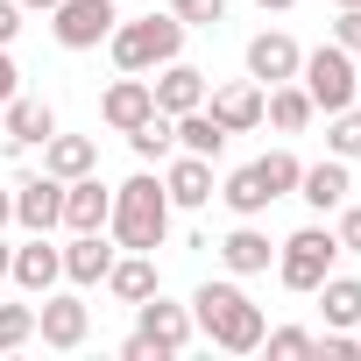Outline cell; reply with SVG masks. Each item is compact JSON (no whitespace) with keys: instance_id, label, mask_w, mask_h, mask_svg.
Here are the masks:
<instances>
[{"instance_id":"obj_12","label":"cell","mask_w":361,"mask_h":361,"mask_svg":"<svg viewBox=\"0 0 361 361\" xmlns=\"http://www.w3.org/2000/svg\"><path fill=\"white\" fill-rule=\"evenodd\" d=\"M106 213H114V185H99V170H85V177H71L64 185V234H99L106 227Z\"/></svg>"},{"instance_id":"obj_7","label":"cell","mask_w":361,"mask_h":361,"mask_svg":"<svg viewBox=\"0 0 361 361\" xmlns=\"http://www.w3.org/2000/svg\"><path fill=\"white\" fill-rule=\"evenodd\" d=\"M36 333H43V347L71 354V347H85V333H92V305H85L78 290H43V305H36Z\"/></svg>"},{"instance_id":"obj_19","label":"cell","mask_w":361,"mask_h":361,"mask_svg":"<svg viewBox=\"0 0 361 361\" xmlns=\"http://www.w3.org/2000/svg\"><path fill=\"white\" fill-rule=\"evenodd\" d=\"M347 192H354V177H347V163H340V156L305 163V177H298V199H305L312 213H340V206H347Z\"/></svg>"},{"instance_id":"obj_41","label":"cell","mask_w":361,"mask_h":361,"mask_svg":"<svg viewBox=\"0 0 361 361\" xmlns=\"http://www.w3.org/2000/svg\"><path fill=\"white\" fill-rule=\"evenodd\" d=\"M8 262H15V248H8V241H0V283H8Z\"/></svg>"},{"instance_id":"obj_3","label":"cell","mask_w":361,"mask_h":361,"mask_svg":"<svg viewBox=\"0 0 361 361\" xmlns=\"http://www.w3.org/2000/svg\"><path fill=\"white\" fill-rule=\"evenodd\" d=\"M106 50H114V64L121 71H163L170 57H185V22H177L170 8L163 15H142V22H114V36H106Z\"/></svg>"},{"instance_id":"obj_14","label":"cell","mask_w":361,"mask_h":361,"mask_svg":"<svg viewBox=\"0 0 361 361\" xmlns=\"http://www.w3.org/2000/svg\"><path fill=\"white\" fill-rule=\"evenodd\" d=\"M149 114H156V92H149V78H142V71H121V78L106 85V99H99V121H106L114 135L142 128Z\"/></svg>"},{"instance_id":"obj_37","label":"cell","mask_w":361,"mask_h":361,"mask_svg":"<svg viewBox=\"0 0 361 361\" xmlns=\"http://www.w3.org/2000/svg\"><path fill=\"white\" fill-rule=\"evenodd\" d=\"M15 92H22V71H15V57H8V50H0V106H8Z\"/></svg>"},{"instance_id":"obj_1","label":"cell","mask_w":361,"mask_h":361,"mask_svg":"<svg viewBox=\"0 0 361 361\" xmlns=\"http://www.w3.org/2000/svg\"><path fill=\"white\" fill-rule=\"evenodd\" d=\"M170 192H163V177L142 163L128 185H114V213H106V234H114V248H142V255H156L163 248V234H170Z\"/></svg>"},{"instance_id":"obj_30","label":"cell","mask_w":361,"mask_h":361,"mask_svg":"<svg viewBox=\"0 0 361 361\" xmlns=\"http://www.w3.org/2000/svg\"><path fill=\"white\" fill-rule=\"evenodd\" d=\"M36 340V305H0V354Z\"/></svg>"},{"instance_id":"obj_2","label":"cell","mask_w":361,"mask_h":361,"mask_svg":"<svg viewBox=\"0 0 361 361\" xmlns=\"http://www.w3.org/2000/svg\"><path fill=\"white\" fill-rule=\"evenodd\" d=\"M192 326L213 340V347H227V354H255L262 347V305L234 283V276H220V283H199L192 290Z\"/></svg>"},{"instance_id":"obj_15","label":"cell","mask_w":361,"mask_h":361,"mask_svg":"<svg viewBox=\"0 0 361 361\" xmlns=\"http://www.w3.org/2000/svg\"><path fill=\"white\" fill-rule=\"evenodd\" d=\"M0 128H8V149H43V142L57 135V106H50V99L15 92L8 106H0Z\"/></svg>"},{"instance_id":"obj_39","label":"cell","mask_w":361,"mask_h":361,"mask_svg":"<svg viewBox=\"0 0 361 361\" xmlns=\"http://www.w3.org/2000/svg\"><path fill=\"white\" fill-rule=\"evenodd\" d=\"M255 8H262V15H283V8H298V0H255Z\"/></svg>"},{"instance_id":"obj_13","label":"cell","mask_w":361,"mask_h":361,"mask_svg":"<svg viewBox=\"0 0 361 361\" xmlns=\"http://www.w3.org/2000/svg\"><path fill=\"white\" fill-rule=\"evenodd\" d=\"M298 64H305V50L283 36V29H262V36H248V78L269 92V85H283V78H298Z\"/></svg>"},{"instance_id":"obj_21","label":"cell","mask_w":361,"mask_h":361,"mask_svg":"<svg viewBox=\"0 0 361 361\" xmlns=\"http://www.w3.org/2000/svg\"><path fill=\"white\" fill-rule=\"evenodd\" d=\"M312 114H319V106H312V92H305L298 78H283V85H269V92H262V121H269L276 135H305V128H312Z\"/></svg>"},{"instance_id":"obj_4","label":"cell","mask_w":361,"mask_h":361,"mask_svg":"<svg viewBox=\"0 0 361 361\" xmlns=\"http://www.w3.org/2000/svg\"><path fill=\"white\" fill-rule=\"evenodd\" d=\"M333 262H340L333 227H298V234L276 248V276H283V290H298V298H312V290L333 276Z\"/></svg>"},{"instance_id":"obj_22","label":"cell","mask_w":361,"mask_h":361,"mask_svg":"<svg viewBox=\"0 0 361 361\" xmlns=\"http://www.w3.org/2000/svg\"><path fill=\"white\" fill-rule=\"evenodd\" d=\"M220 262H227V276H262V269L276 262V248H269V234H262L255 220H241V227L220 241Z\"/></svg>"},{"instance_id":"obj_8","label":"cell","mask_w":361,"mask_h":361,"mask_svg":"<svg viewBox=\"0 0 361 361\" xmlns=\"http://www.w3.org/2000/svg\"><path fill=\"white\" fill-rule=\"evenodd\" d=\"M8 283H15L22 298L57 290V283H64V248H50V234H29V241L15 248V262H8Z\"/></svg>"},{"instance_id":"obj_32","label":"cell","mask_w":361,"mask_h":361,"mask_svg":"<svg viewBox=\"0 0 361 361\" xmlns=\"http://www.w3.org/2000/svg\"><path fill=\"white\" fill-rule=\"evenodd\" d=\"M262 347H269V354H319V333H305V326H276V333H262Z\"/></svg>"},{"instance_id":"obj_11","label":"cell","mask_w":361,"mask_h":361,"mask_svg":"<svg viewBox=\"0 0 361 361\" xmlns=\"http://www.w3.org/2000/svg\"><path fill=\"white\" fill-rule=\"evenodd\" d=\"M163 192L170 206H213V156H192V149H170L163 156Z\"/></svg>"},{"instance_id":"obj_34","label":"cell","mask_w":361,"mask_h":361,"mask_svg":"<svg viewBox=\"0 0 361 361\" xmlns=\"http://www.w3.org/2000/svg\"><path fill=\"white\" fill-rule=\"evenodd\" d=\"M340 255H361V206H340V227H333Z\"/></svg>"},{"instance_id":"obj_33","label":"cell","mask_w":361,"mask_h":361,"mask_svg":"<svg viewBox=\"0 0 361 361\" xmlns=\"http://www.w3.org/2000/svg\"><path fill=\"white\" fill-rule=\"evenodd\" d=\"M326 43H340L347 57H361V8H340V22H333V36Z\"/></svg>"},{"instance_id":"obj_43","label":"cell","mask_w":361,"mask_h":361,"mask_svg":"<svg viewBox=\"0 0 361 361\" xmlns=\"http://www.w3.org/2000/svg\"><path fill=\"white\" fill-rule=\"evenodd\" d=\"M354 99H361V78H354Z\"/></svg>"},{"instance_id":"obj_40","label":"cell","mask_w":361,"mask_h":361,"mask_svg":"<svg viewBox=\"0 0 361 361\" xmlns=\"http://www.w3.org/2000/svg\"><path fill=\"white\" fill-rule=\"evenodd\" d=\"M57 8V0H22V15H50Z\"/></svg>"},{"instance_id":"obj_9","label":"cell","mask_w":361,"mask_h":361,"mask_svg":"<svg viewBox=\"0 0 361 361\" xmlns=\"http://www.w3.org/2000/svg\"><path fill=\"white\" fill-rule=\"evenodd\" d=\"M135 333H149L163 354H185L199 326H192V305H170V298L156 290V298H142V305H135Z\"/></svg>"},{"instance_id":"obj_24","label":"cell","mask_w":361,"mask_h":361,"mask_svg":"<svg viewBox=\"0 0 361 361\" xmlns=\"http://www.w3.org/2000/svg\"><path fill=\"white\" fill-rule=\"evenodd\" d=\"M312 298H319L326 326H340V333H354V326H361V276H340V269H333Z\"/></svg>"},{"instance_id":"obj_6","label":"cell","mask_w":361,"mask_h":361,"mask_svg":"<svg viewBox=\"0 0 361 361\" xmlns=\"http://www.w3.org/2000/svg\"><path fill=\"white\" fill-rule=\"evenodd\" d=\"M114 0H57L50 8V36L64 43V50H99L106 36H114Z\"/></svg>"},{"instance_id":"obj_18","label":"cell","mask_w":361,"mask_h":361,"mask_svg":"<svg viewBox=\"0 0 361 361\" xmlns=\"http://www.w3.org/2000/svg\"><path fill=\"white\" fill-rule=\"evenodd\" d=\"M206 114H213L227 135H248V128H262V85H255V78H234V85L206 92Z\"/></svg>"},{"instance_id":"obj_28","label":"cell","mask_w":361,"mask_h":361,"mask_svg":"<svg viewBox=\"0 0 361 361\" xmlns=\"http://www.w3.org/2000/svg\"><path fill=\"white\" fill-rule=\"evenodd\" d=\"M326 156H340V163L361 156V99L340 106V114H326Z\"/></svg>"},{"instance_id":"obj_25","label":"cell","mask_w":361,"mask_h":361,"mask_svg":"<svg viewBox=\"0 0 361 361\" xmlns=\"http://www.w3.org/2000/svg\"><path fill=\"white\" fill-rule=\"evenodd\" d=\"M220 199H227V213H234V220H262V213L276 206V199H269V185H262V170H255V163H241V170L227 177V185H220Z\"/></svg>"},{"instance_id":"obj_23","label":"cell","mask_w":361,"mask_h":361,"mask_svg":"<svg viewBox=\"0 0 361 361\" xmlns=\"http://www.w3.org/2000/svg\"><path fill=\"white\" fill-rule=\"evenodd\" d=\"M43 170L71 185V177L99 170V142H92V135H50V142H43Z\"/></svg>"},{"instance_id":"obj_10","label":"cell","mask_w":361,"mask_h":361,"mask_svg":"<svg viewBox=\"0 0 361 361\" xmlns=\"http://www.w3.org/2000/svg\"><path fill=\"white\" fill-rule=\"evenodd\" d=\"M57 220H64V177H50V170L22 177V185H15V227H29V234H50Z\"/></svg>"},{"instance_id":"obj_5","label":"cell","mask_w":361,"mask_h":361,"mask_svg":"<svg viewBox=\"0 0 361 361\" xmlns=\"http://www.w3.org/2000/svg\"><path fill=\"white\" fill-rule=\"evenodd\" d=\"M354 78H361V64H354L340 43H319V50H305V64H298V85L312 92V106H319V114L354 106Z\"/></svg>"},{"instance_id":"obj_29","label":"cell","mask_w":361,"mask_h":361,"mask_svg":"<svg viewBox=\"0 0 361 361\" xmlns=\"http://www.w3.org/2000/svg\"><path fill=\"white\" fill-rule=\"evenodd\" d=\"M255 170H262L269 199H290V192H298V177H305V163H298L290 149H269V156H255Z\"/></svg>"},{"instance_id":"obj_26","label":"cell","mask_w":361,"mask_h":361,"mask_svg":"<svg viewBox=\"0 0 361 361\" xmlns=\"http://www.w3.org/2000/svg\"><path fill=\"white\" fill-rule=\"evenodd\" d=\"M177 121V149H192V156H220L227 149V128L206 114V106H192V114H170Z\"/></svg>"},{"instance_id":"obj_16","label":"cell","mask_w":361,"mask_h":361,"mask_svg":"<svg viewBox=\"0 0 361 361\" xmlns=\"http://www.w3.org/2000/svg\"><path fill=\"white\" fill-rule=\"evenodd\" d=\"M114 234L99 227V234H71L64 241V283H78V290H92V283H106V269H114Z\"/></svg>"},{"instance_id":"obj_17","label":"cell","mask_w":361,"mask_h":361,"mask_svg":"<svg viewBox=\"0 0 361 361\" xmlns=\"http://www.w3.org/2000/svg\"><path fill=\"white\" fill-rule=\"evenodd\" d=\"M149 92H156V114H192V106H206V71L185 64V57H170L149 78Z\"/></svg>"},{"instance_id":"obj_38","label":"cell","mask_w":361,"mask_h":361,"mask_svg":"<svg viewBox=\"0 0 361 361\" xmlns=\"http://www.w3.org/2000/svg\"><path fill=\"white\" fill-rule=\"evenodd\" d=\"M0 227H15V192L0 185Z\"/></svg>"},{"instance_id":"obj_20","label":"cell","mask_w":361,"mask_h":361,"mask_svg":"<svg viewBox=\"0 0 361 361\" xmlns=\"http://www.w3.org/2000/svg\"><path fill=\"white\" fill-rule=\"evenodd\" d=\"M106 290H114L121 305H142V298H156V290H163V276H156V255H142V248H121V255H114V269H106Z\"/></svg>"},{"instance_id":"obj_35","label":"cell","mask_w":361,"mask_h":361,"mask_svg":"<svg viewBox=\"0 0 361 361\" xmlns=\"http://www.w3.org/2000/svg\"><path fill=\"white\" fill-rule=\"evenodd\" d=\"M121 361H163V347H156L149 333H128V340H121Z\"/></svg>"},{"instance_id":"obj_42","label":"cell","mask_w":361,"mask_h":361,"mask_svg":"<svg viewBox=\"0 0 361 361\" xmlns=\"http://www.w3.org/2000/svg\"><path fill=\"white\" fill-rule=\"evenodd\" d=\"M333 8H361V0H333Z\"/></svg>"},{"instance_id":"obj_31","label":"cell","mask_w":361,"mask_h":361,"mask_svg":"<svg viewBox=\"0 0 361 361\" xmlns=\"http://www.w3.org/2000/svg\"><path fill=\"white\" fill-rule=\"evenodd\" d=\"M170 15L185 29H220L227 22V0H170Z\"/></svg>"},{"instance_id":"obj_27","label":"cell","mask_w":361,"mask_h":361,"mask_svg":"<svg viewBox=\"0 0 361 361\" xmlns=\"http://www.w3.org/2000/svg\"><path fill=\"white\" fill-rule=\"evenodd\" d=\"M128 149H135L142 163H163V156L177 149V121H170V114H149L142 128H128Z\"/></svg>"},{"instance_id":"obj_36","label":"cell","mask_w":361,"mask_h":361,"mask_svg":"<svg viewBox=\"0 0 361 361\" xmlns=\"http://www.w3.org/2000/svg\"><path fill=\"white\" fill-rule=\"evenodd\" d=\"M22 36V0H0V50Z\"/></svg>"}]
</instances>
